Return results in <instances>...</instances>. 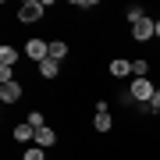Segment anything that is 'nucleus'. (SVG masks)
<instances>
[{
  "instance_id": "3",
  "label": "nucleus",
  "mask_w": 160,
  "mask_h": 160,
  "mask_svg": "<svg viewBox=\"0 0 160 160\" xmlns=\"http://www.w3.org/2000/svg\"><path fill=\"white\" fill-rule=\"evenodd\" d=\"M25 53H29L36 64H43L46 57H50V43H43V39H29V43H25Z\"/></svg>"
},
{
  "instance_id": "12",
  "label": "nucleus",
  "mask_w": 160,
  "mask_h": 160,
  "mask_svg": "<svg viewBox=\"0 0 160 160\" xmlns=\"http://www.w3.org/2000/svg\"><path fill=\"white\" fill-rule=\"evenodd\" d=\"M32 135H36V128H32V125H18V128H14V139H18V142H29Z\"/></svg>"
},
{
  "instance_id": "10",
  "label": "nucleus",
  "mask_w": 160,
  "mask_h": 160,
  "mask_svg": "<svg viewBox=\"0 0 160 160\" xmlns=\"http://www.w3.org/2000/svg\"><path fill=\"white\" fill-rule=\"evenodd\" d=\"M50 57L53 61H64V57H68V43H64V39H53L50 43Z\"/></svg>"
},
{
  "instance_id": "4",
  "label": "nucleus",
  "mask_w": 160,
  "mask_h": 160,
  "mask_svg": "<svg viewBox=\"0 0 160 160\" xmlns=\"http://www.w3.org/2000/svg\"><path fill=\"white\" fill-rule=\"evenodd\" d=\"M43 7H46V4H39V0H29V4H22L18 18H22V22H39V18H43Z\"/></svg>"
},
{
  "instance_id": "15",
  "label": "nucleus",
  "mask_w": 160,
  "mask_h": 160,
  "mask_svg": "<svg viewBox=\"0 0 160 160\" xmlns=\"http://www.w3.org/2000/svg\"><path fill=\"white\" fill-rule=\"evenodd\" d=\"M22 160H46V153H43V146H32V149L22 153Z\"/></svg>"
},
{
  "instance_id": "14",
  "label": "nucleus",
  "mask_w": 160,
  "mask_h": 160,
  "mask_svg": "<svg viewBox=\"0 0 160 160\" xmlns=\"http://www.w3.org/2000/svg\"><path fill=\"white\" fill-rule=\"evenodd\" d=\"M132 75L135 78H149V64L146 61H132Z\"/></svg>"
},
{
  "instance_id": "2",
  "label": "nucleus",
  "mask_w": 160,
  "mask_h": 160,
  "mask_svg": "<svg viewBox=\"0 0 160 160\" xmlns=\"http://www.w3.org/2000/svg\"><path fill=\"white\" fill-rule=\"evenodd\" d=\"M157 36V22H149V18H142L139 25H132V39L135 43H149Z\"/></svg>"
},
{
  "instance_id": "1",
  "label": "nucleus",
  "mask_w": 160,
  "mask_h": 160,
  "mask_svg": "<svg viewBox=\"0 0 160 160\" xmlns=\"http://www.w3.org/2000/svg\"><path fill=\"white\" fill-rule=\"evenodd\" d=\"M153 82H149V78H132V86H128V96L132 100H135V103H149V100H153Z\"/></svg>"
},
{
  "instance_id": "17",
  "label": "nucleus",
  "mask_w": 160,
  "mask_h": 160,
  "mask_svg": "<svg viewBox=\"0 0 160 160\" xmlns=\"http://www.w3.org/2000/svg\"><path fill=\"white\" fill-rule=\"evenodd\" d=\"M149 114H160V89L153 92V100H149Z\"/></svg>"
},
{
  "instance_id": "9",
  "label": "nucleus",
  "mask_w": 160,
  "mask_h": 160,
  "mask_svg": "<svg viewBox=\"0 0 160 160\" xmlns=\"http://www.w3.org/2000/svg\"><path fill=\"white\" fill-rule=\"evenodd\" d=\"M14 61H18L14 46H0V64H4V68H14Z\"/></svg>"
},
{
  "instance_id": "11",
  "label": "nucleus",
  "mask_w": 160,
  "mask_h": 160,
  "mask_svg": "<svg viewBox=\"0 0 160 160\" xmlns=\"http://www.w3.org/2000/svg\"><path fill=\"white\" fill-rule=\"evenodd\" d=\"M53 139H57V135H53V128H39V132H36V142H39L43 149L53 146Z\"/></svg>"
},
{
  "instance_id": "18",
  "label": "nucleus",
  "mask_w": 160,
  "mask_h": 160,
  "mask_svg": "<svg viewBox=\"0 0 160 160\" xmlns=\"http://www.w3.org/2000/svg\"><path fill=\"white\" fill-rule=\"evenodd\" d=\"M157 39H160V22H157Z\"/></svg>"
},
{
  "instance_id": "5",
  "label": "nucleus",
  "mask_w": 160,
  "mask_h": 160,
  "mask_svg": "<svg viewBox=\"0 0 160 160\" xmlns=\"http://www.w3.org/2000/svg\"><path fill=\"white\" fill-rule=\"evenodd\" d=\"M110 125H114V121H110V110H107V103H96V118H92V128L96 132H110Z\"/></svg>"
},
{
  "instance_id": "6",
  "label": "nucleus",
  "mask_w": 160,
  "mask_h": 160,
  "mask_svg": "<svg viewBox=\"0 0 160 160\" xmlns=\"http://www.w3.org/2000/svg\"><path fill=\"white\" fill-rule=\"evenodd\" d=\"M0 100H4V103H18V100H22V86H18V82L0 86Z\"/></svg>"
},
{
  "instance_id": "8",
  "label": "nucleus",
  "mask_w": 160,
  "mask_h": 160,
  "mask_svg": "<svg viewBox=\"0 0 160 160\" xmlns=\"http://www.w3.org/2000/svg\"><path fill=\"white\" fill-rule=\"evenodd\" d=\"M57 71H61V61H53V57H46L39 64V75H43V78H57Z\"/></svg>"
},
{
  "instance_id": "16",
  "label": "nucleus",
  "mask_w": 160,
  "mask_h": 160,
  "mask_svg": "<svg viewBox=\"0 0 160 160\" xmlns=\"http://www.w3.org/2000/svg\"><path fill=\"white\" fill-rule=\"evenodd\" d=\"M25 125H32L36 132H39V128H46V125H43V114H39V110H32V114H29V121H25Z\"/></svg>"
},
{
  "instance_id": "7",
  "label": "nucleus",
  "mask_w": 160,
  "mask_h": 160,
  "mask_svg": "<svg viewBox=\"0 0 160 160\" xmlns=\"http://www.w3.org/2000/svg\"><path fill=\"white\" fill-rule=\"evenodd\" d=\"M110 75H114V78H128L132 75V61H125V57L110 61Z\"/></svg>"
},
{
  "instance_id": "13",
  "label": "nucleus",
  "mask_w": 160,
  "mask_h": 160,
  "mask_svg": "<svg viewBox=\"0 0 160 160\" xmlns=\"http://www.w3.org/2000/svg\"><path fill=\"white\" fill-rule=\"evenodd\" d=\"M125 14H128V22H132V25H139V22H142V18H146V11H142V7H139V4H132L128 11H125Z\"/></svg>"
}]
</instances>
